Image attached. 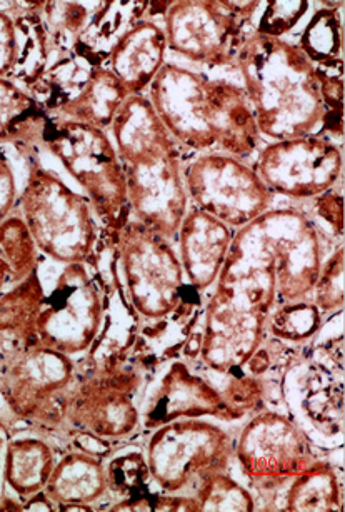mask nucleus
Listing matches in <instances>:
<instances>
[{
    "instance_id": "obj_1",
    "label": "nucleus",
    "mask_w": 345,
    "mask_h": 512,
    "mask_svg": "<svg viewBox=\"0 0 345 512\" xmlns=\"http://www.w3.org/2000/svg\"><path fill=\"white\" fill-rule=\"evenodd\" d=\"M260 137L342 134L344 62L317 66L297 44L252 32L235 57Z\"/></svg>"
},
{
    "instance_id": "obj_2",
    "label": "nucleus",
    "mask_w": 345,
    "mask_h": 512,
    "mask_svg": "<svg viewBox=\"0 0 345 512\" xmlns=\"http://www.w3.org/2000/svg\"><path fill=\"white\" fill-rule=\"evenodd\" d=\"M152 102L177 144L200 152L247 157L259 146V129L244 87L165 62L150 84Z\"/></svg>"
},
{
    "instance_id": "obj_3",
    "label": "nucleus",
    "mask_w": 345,
    "mask_h": 512,
    "mask_svg": "<svg viewBox=\"0 0 345 512\" xmlns=\"http://www.w3.org/2000/svg\"><path fill=\"white\" fill-rule=\"evenodd\" d=\"M324 251L320 232L297 209H269L234 232L217 281L247 282L275 292L279 304L312 296Z\"/></svg>"
},
{
    "instance_id": "obj_4",
    "label": "nucleus",
    "mask_w": 345,
    "mask_h": 512,
    "mask_svg": "<svg viewBox=\"0 0 345 512\" xmlns=\"http://www.w3.org/2000/svg\"><path fill=\"white\" fill-rule=\"evenodd\" d=\"M19 204L37 251L64 266H97L99 226L87 197L72 191L55 172L32 164Z\"/></svg>"
},
{
    "instance_id": "obj_5",
    "label": "nucleus",
    "mask_w": 345,
    "mask_h": 512,
    "mask_svg": "<svg viewBox=\"0 0 345 512\" xmlns=\"http://www.w3.org/2000/svg\"><path fill=\"white\" fill-rule=\"evenodd\" d=\"M42 144L84 189L90 206L105 229H109L110 241L114 244L120 229L132 217L124 166L107 132L82 122L50 117Z\"/></svg>"
},
{
    "instance_id": "obj_6",
    "label": "nucleus",
    "mask_w": 345,
    "mask_h": 512,
    "mask_svg": "<svg viewBox=\"0 0 345 512\" xmlns=\"http://www.w3.org/2000/svg\"><path fill=\"white\" fill-rule=\"evenodd\" d=\"M275 292L247 282H215L200 329V361L219 374H239L262 346Z\"/></svg>"
},
{
    "instance_id": "obj_7",
    "label": "nucleus",
    "mask_w": 345,
    "mask_h": 512,
    "mask_svg": "<svg viewBox=\"0 0 345 512\" xmlns=\"http://www.w3.org/2000/svg\"><path fill=\"white\" fill-rule=\"evenodd\" d=\"M127 299L145 321H159L179 311L200 292L185 282L172 241L130 219L115 237Z\"/></svg>"
},
{
    "instance_id": "obj_8",
    "label": "nucleus",
    "mask_w": 345,
    "mask_h": 512,
    "mask_svg": "<svg viewBox=\"0 0 345 512\" xmlns=\"http://www.w3.org/2000/svg\"><path fill=\"white\" fill-rule=\"evenodd\" d=\"M260 7L262 2H170L164 12L167 49L202 66H235V57L250 36L245 29Z\"/></svg>"
},
{
    "instance_id": "obj_9",
    "label": "nucleus",
    "mask_w": 345,
    "mask_h": 512,
    "mask_svg": "<svg viewBox=\"0 0 345 512\" xmlns=\"http://www.w3.org/2000/svg\"><path fill=\"white\" fill-rule=\"evenodd\" d=\"M147 444L150 481L167 494L189 487L222 472L234 456L229 432L202 419H179L154 429Z\"/></svg>"
},
{
    "instance_id": "obj_10",
    "label": "nucleus",
    "mask_w": 345,
    "mask_h": 512,
    "mask_svg": "<svg viewBox=\"0 0 345 512\" xmlns=\"http://www.w3.org/2000/svg\"><path fill=\"white\" fill-rule=\"evenodd\" d=\"M107 302L99 274L85 264H67L52 292L45 296L37 319V342L64 356L84 354L99 339Z\"/></svg>"
},
{
    "instance_id": "obj_11",
    "label": "nucleus",
    "mask_w": 345,
    "mask_h": 512,
    "mask_svg": "<svg viewBox=\"0 0 345 512\" xmlns=\"http://www.w3.org/2000/svg\"><path fill=\"white\" fill-rule=\"evenodd\" d=\"M74 377L72 357L40 344L12 341L0 369V394L20 419L57 427Z\"/></svg>"
},
{
    "instance_id": "obj_12",
    "label": "nucleus",
    "mask_w": 345,
    "mask_h": 512,
    "mask_svg": "<svg viewBox=\"0 0 345 512\" xmlns=\"http://www.w3.org/2000/svg\"><path fill=\"white\" fill-rule=\"evenodd\" d=\"M184 182L192 206L234 231L269 211L274 199L254 167L222 152L200 154L185 167Z\"/></svg>"
},
{
    "instance_id": "obj_13",
    "label": "nucleus",
    "mask_w": 345,
    "mask_h": 512,
    "mask_svg": "<svg viewBox=\"0 0 345 512\" xmlns=\"http://www.w3.org/2000/svg\"><path fill=\"white\" fill-rule=\"evenodd\" d=\"M140 377L120 362L99 364L79 381H72L64 397L62 424L75 434L100 441L129 436L139 426L135 392Z\"/></svg>"
},
{
    "instance_id": "obj_14",
    "label": "nucleus",
    "mask_w": 345,
    "mask_h": 512,
    "mask_svg": "<svg viewBox=\"0 0 345 512\" xmlns=\"http://www.w3.org/2000/svg\"><path fill=\"white\" fill-rule=\"evenodd\" d=\"M244 476L272 491L299 476L315 462L309 437L289 417L265 411L252 417L234 444Z\"/></svg>"
},
{
    "instance_id": "obj_15",
    "label": "nucleus",
    "mask_w": 345,
    "mask_h": 512,
    "mask_svg": "<svg viewBox=\"0 0 345 512\" xmlns=\"http://www.w3.org/2000/svg\"><path fill=\"white\" fill-rule=\"evenodd\" d=\"M342 149L322 134L270 142L259 152L254 171L272 194L315 199L342 177Z\"/></svg>"
},
{
    "instance_id": "obj_16",
    "label": "nucleus",
    "mask_w": 345,
    "mask_h": 512,
    "mask_svg": "<svg viewBox=\"0 0 345 512\" xmlns=\"http://www.w3.org/2000/svg\"><path fill=\"white\" fill-rule=\"evenodd\" d=\"M130 217L150 231L175 241L189 211L179 147L122 164Z\"/></svg>"
},
{
    "instance_id": "obj_17",
    "label": "nucleus",
    "mask_w": 345,
    "mask_h": 512,
    "mask_svg": "<svg viewBox=\"0 0 345 512\" xmlns=\"http://www.w3.org/2000/svg\"><path fill=\"white\" fill-rule=\"evenodd\" d=\"M215 417L220 421H237L244 412L230 406L224 394L205 377L190 371L184 362H174L152 392L144 412L145 429L179 421Z\"/></svg>"
},
{
    "instance_id": "obj_18",
    "label": "nucleus",
    "mask_w": 345,
    "mask_h": 512,
    "mask_svg": "<svg viewBox=\"0 0 345 512\" xmlns=\"http://www.w3.org/2000/svg\"><path fill=\"white\" fill-rule=\"evenodd\" d=\"M234 229L190 206L175 241L185 277L195 291L215 286L234 239Z\"/></svg>"
},
{
    "instance_id": "obj_19",
    "label": "nucleus",
    "mask_w": 345,
    "mask_h": 512,
    "mask_svg": "<svg viewBox=\"0 0 345 512\" xmlns=\"http://www.w3.org/2000/svg\"><path fill=\"white\" fill-rule=\"evenodd\" d=\"M167 39L164 27L149 19L134 22L115 41L107 67L129 96L144 94L165 66Z\"/></svg>"
},
{
    "instance_id": "obj_20",
    "label": "nucleus",
    "mask_w": 345,
    "mask_h": 512,
    "mask_svg": "<svg viewBox=\"0 0 345 512\" xmlns=\"http://www.w3.org/2000/svg\"><path fill=\"white\" fill-rule=\"evenodd\" d=\"M44 492L60 511H90L107 492L104 462L75 449L55 462Z\"/></svg>"
},
{
    "instance_id": "obj_21",
    "label": "nucleus",
    "mask_w": 345,
    "mask_h": 512,
    "mask_svg": "<svg viewBox=\"0 0 345 512\" xmlns=\"http://www.w3.org/2000/svg\"><path fill=\"white\" fill-rule=\"evenodd\" d=\"M110 129L122 164L179 147L144 94L125 99Z\"/></svg>"
},
{
    "instance_id": "obj_22",
    "label": "nucleus",
    "mask_w": 345,
    "mask_h": 512,
    "mask_svg": "<svg viewBox=\"0 0 345 512\" xmlns=\"http://www.w3.org/2000/svg\"><path fill=\"white\" fill-rule=\"evenodd\" d=\"M127 97L129 92L109 67H94L82 91L57 112V119L82 122L105 131Z\"/></svg>"
},
{
    "instance_id": "obj_23",
    "label": "nucleus",
    "mask_w": 345,
    "mask_h": 512,
    "mask_svg": "<svg viewBox=\"0 0 345 512\" xmlns=\"http://www.w3.org/2000/svg\"><path fill=\"white\" fill-rule=\"evenodd\" d=\"M55 462L54 449L47 442L35 437L15 439L9 442L5 451V482L25 501L44 491Z\"/></svg>"
},
{
    "instance_id": "obj_24",
    "label": "nucleus",
    "mask_w": 345,
    "mask_h": 512,
    "mask_svg": "<svg viewBox=\"0 0 345 512\" xmlns=\"http://www.w3.org/2000/svg\"><path fill=\"white\" fill-rule=\"evenodd\" d=\"M44 301V286L37 267L24 281L0 294V334L19 344H39L37 319Z\"/></svg>"
},
{
    "instance_id": "obj_25",
    "label": "nucleus",
    "mask_w": 345,
    "mask_h": 512,
    "mask_svg": "<svg viewBox=\"0 0 345 512\" xmlns=\"http://www.w3.org/2000/svg\"><path fill=\"white\" fill-rule=\"evenodd\" d=\"M49 121V114L27 89L10 79H0V144H42Z\"/></svg>"
},
{
    "instance_id": "obj_26",
    "label": "nucleus",
    "mask_w": 345,
    "mask_h": 512,
    "mask_svg": "<svg viewBox=\"0 0 345 512\" xmlns=\"http://www.w3.org/2000/svg\"><path fill=\"white\" fill-rule=\"evenodd\" d=\"M94 67L99 66H94L85 57L72 51L67 56L50 62L44 74L39 77V81L27 91L42 107V111L47 112L49 116L57 114L82 91Z\"/></svg>"
},
{
    "instance_id": "obj_27",
    "label": "nucleus",
    "mask_w": 345,
    "mask_h": 512,
    "mask_svg": "<svg viewBox=\"0 0 345 512\" xmlns=\"http://www.w3.org/2000/svg\"><path fill=\"white\" fill-rule=\"evenodd\" d=\"M285 511H342V484L334 466L315 461L290 481Z\"/></svg>"
},
{
    "instance_id": "obj_28",
    "label": "nucleus",
    "mask_w": 345,
    "mask_h": 512,
    "mask_svg": "<svg viewBox=\"0 0 345 512\" xmlns=\"http://www.w3.org/2000/svg\"><path fill=\"white\" fill-rule=\"evenodd\" d=\"M342 4L324 2L305 26L299 46L300 51L317 66H334L344 62V31H342Z\"/></svg>"
},
{
    "instance_id": "obj_29",
    "label": "nucleus",
    "mask_w": 345,
    "mask_h": 512,
    "mask_svg": "<svg viewBox=\"0 0 345 512\" xmlns=\"http://www.w3.org/2000/svg\"><path fill=\"white\" fill-rule=\"evenodd\" d=\"M37 252L22 217H7L0 222V294L39 267Z\"/></svg>"
},
{
    "instance_id": "obj_30",
    "label": "nucleus",
    "mask_w": 345,
    "mask_h": 512,
    "mask_svg": "<svg viewBox=\"0 0 345 512\" xmlns=\"http://www.w3.org/2000/svg\"><path fill=\"white\" fill-rule=\"evenodd\" d=\"M85 4L87 2L42 4L40 17L47 36L49 57L55 56V59H59L74 51L75 44L90 21L89 7Z\"/></svg>"
},
{
    "instance_id": "obj_31",
    "label": "nucleus",
    "mask_w": 345,
    "mask_h": 512,
    "mask_svg": "<svg viewBox=\"0 0 345 512\" xmlns=\"http://www.w3.org/2000/svg\"><path fill=\"white\" fill-rule=\"evenodd\" d=\"M324 314L314 302H284L275 306L267 321V332L280 341L304 342L320 331Z\"/></svg>"
},
{
    "instance_id": "obj_32",
    "label": "nucleus",
    "mask_w": 345,
    "mask_h": 512,
    "mask_svg": "<svg viewBox=\"0 0 345 512\" xmlns=\"http://www.w3.org/2000/svg\"><path fill=\"white\" fill-rule=\"evenodd\" d=\"M199 511H254L255 501L244 486L222 472H215L195 487Z\"/></svg>"
},
{
    "instance_id": "obj_33",
    "label": "nucleus",
    "mask_w": 345,
    "mask_h": 512,
    "mask_svg": "<svg viewBox=\"0 0 345 512\" xmlns=\"http://www.w3.org/2000/svg\"><path fill=\"white\" fill-rule=\"evenodd\" d=\"M307 391L305 411L309 412L310 421L322 432L342 431V384L335 387V379L327 381L324 372L315 371Z\"/></svg>"
},
{
    "instance_id": "obj_34",
    "label": "nucleus",
    "mask_w": 345,
    "mask_h": 512,
    "mask_svg": "<svg viewBox=\"0 0 345 512\" xmlns=\"http://www.w3.org/2000/svg\"><path fill=\"white\" fill-rule=\"evenodd\" d=\"M107 491L120 497V501H134L149 492L150 472L145 459L139 452H129L115 457L105 467Z\"/></svg>"
},
{
    "instance_id": "obj_35",
    "label": "nucleus",
    "mask_w": 345,
    "mask_h": 512,
    "mask_svg": "<svg viewBox=\"0 0 345 512\" xmlns=\"http://www.w3.org/2000/svg\"><path fill=\"white\" fill-rule=\"evenodd\" d=\"M312 302L322 314L340 312L344 307V246L339 244L322 262L312 291Z\"/></svg>"
},
{
    "instance_id": "obj_36",
    "label": "nucleus",
    "mask_w": 345,
    "mask_h": 512,
    "mask_svg": "<svg viewBox=\"0 0 345 512\" xmlns=\"http://www.w3.org/2000/svg\"><path fill=\"white\" fill-rule=\"evenodd\" d=\"M264 4V14L260 17L254 32L259 36L272 37V39H282V36L289 34L310 9V2L305 0H299V2L272 0Z\"/></svg>"
},
{
    "instance_id": "obj_37",
    "label": "nucleus",
    "mask_w": 345,
    "mask_h": 512,
    "mask_svg": "<svg viewBox=\"0 0 345 512\" xmlns=\"http://www.w3.org/2000/svg\"><path fill=\"white\" fill-rule=\"evenodd\" d=\"M19 57L14 17L0 11V79H12Z\"/></svg>"
},
{
    "instance_id": "obj_38",
    "label": "nucleus",
    "mask_w": 345,
    "mask_h": 512,
    "mask_svg": "<svg viewBox=\"0 0 345 512\" xmlns=\"http://www.w3.org/2000/svg\"><path fill=\"white\" fill-rule=\"evenodd\" d=\"M260 394L262 391H260L259 382L255 381L254 377L240 376V374H232L229 386L224 392L230 406L244 414L260 401Z\"/></svg>"
},
{
    "instance_id": "obj_39",
    "label": "nucleus",
    "mask_w": 345,
    "mask_h": 512,
    "mask_svg": "<svg viewBox=\"0 0 345 512\" xmlns=\"http://www.w3.org/2000/svg\"><path fill=\"white\" fill-rule=\"evenodd\" d=\"M315 212L320 221L330 227V231L342 236L344 231V201L342 194L332 189L322 196L315 197Z\"/></svg>"
},
{
    "instance_id": "obj_40",
    "label": "nucleus",
    "mask_w": 345,
    "mask_h": 512,
    "mask_svg": "<svg viewBox=\"0 0 345 512\" xmlns=\"http://www.w3.org/2000/svg\"><path fill=\"white\" fill-rule=\"evenodd\" d=\"M19 201L17 181H15L14 169L4 152L0 151V222L10 217L15 204Z\"/></svg>"
},
{
    "instance_id": "obj_41",
    "label": "nucleus",
    "mask_w": 345,
    "mask_h": 512,
    "mask_svg": "<svg viewBox=\"0 0 345 512\" xmlns=\"http://www.w3.org/2000/svg\"><path fill=\"white\" fill-rule=\"evenodd\" d=\"M24 509L27 511H50V509H54V502L50 501L47 494L44 491L37 492L34 496H30L29 499H25L24 504H22Z\"/></svg>"
},
{
    "instance_id": "obj_42",
    "label": "nucleus",
    "mask_w": 345,
    "mask_h": 512,
    "mask_svg": "<svg viewBox=\"0 0 345 512\" xmlns=\"http://www.w3.org/2000/svg\"><path fill=\"white\" fill-rule=\"evenodd\" d=\"M10 344L12 341L7 339V337L2 336L0 334V369H2V364H4L5 354L9 351Z\"/></svg>"
},
{
    "instance_id": "obj_43",
    "label": "nucleus",
    "mask_w": 345,
    "mask_h": 512,
    "mask_svg": "<svg viewBox=\"0 0 345 512\" xmlns=\"http://www.w3.org/2000/svg\"><path fill=\"white\" fill-rule=\"evenodd\" d=\"M2 446H4V439H2V434H0V452H2Z\"/></svg>"
}]
</instances>
